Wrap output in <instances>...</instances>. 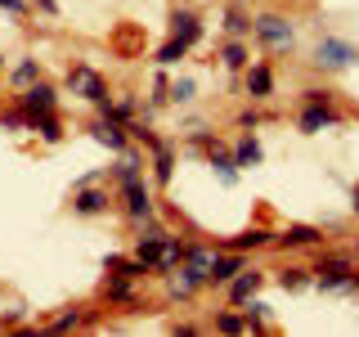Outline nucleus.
<instances>
[{"instance_id": "c756f323", "label": "nucleus", "mask_w": 359, "mask_h": 337, "mask_svg": "<svg viewBox=\"0 0 359 337\" xmlns=\"http://www.w3.org/2000/svg\"><path fill=\"white\" fill-rule=\"evenodd\" d=\"M76 324H81V315L72 310V315H59V319H54L50 329H54V333H67V329H76Z\"/></svg>"}, {"instance_id": "39448f33", "label": "nucleus", "mask_w": 359, "mask_h": 337, "mask_svg": "<svg viewBox=\"0 0 359 337\" xmlns=\"http://www.w3.org/2000/svg\"><path fill=\"white\" fill-rule=\"evenodd\" d=\"M319 288H359V275L346 256H328L319 265Z\"/></svg>"}, {"instance_id": "bb28decb", "label": "nucleus", "mask_w": 359, "mask_h": 337, "mask_svg": "<svg viewBox=\"0 0 359 337\" xmlns=\"http://www.w3.org/2000/svg\"><path fill=\"white\" fill-rule=\"evenodd\" d=\"M224 27H229V37H247V32H252V18H243L238 9H229V14H224Z\"/></svg>"}, {"instance_id": "473e14b6", "label": "nucleus", "mask_w": 359, "mask_h": 337, "mask_svg": "<svg viewBox=\"0 0 359 337\" xmlns=\"http://www.w3.org/2000/svg\"><path fill=\"white\" fill-rule=\"evenodd\" d=\"M355 211H359V185H355Z\"/></svg>"}, {"instance_id": "a211bd4d", "label": "nucleus", "mask_w": 359, "mask_h": 337, "mask_svg": "<svg viewBox=\"0 0 359 337\" xmlns=\"http://www.w3.org/2000/svg\"><path fill=\"white\" fill-rule=\"evenodd\" d=\"M189 50H194V45H184L180 37H171V41L162 45V50H157V63H162V67H171V63H180V59H184Z\"/></svg>"}, {"instance_id": "1a4fd4ad", "label": "nucleus", "mask_w": 359, "mask_h": 337, "mask_svg": "<svg viewBox=\"0 0 359 337\" xmlns=\"http://www.w3.org/2000/svg\"><path fill=\"white\" fill-rule=\"evenodd\" d=\"M171 37H180L184 45H194L202 37V22H198L194 9H175V14H171Z\"/></svg>"}, {"instance_id": "2eb2a0df", "label": "nucleus", "mask_w": 359, "mask_h": 337, "mask_svg": "<svg viewBox=\"0 0 359 337\" xmlns=\"http://www.w3.org/2000/svg\"><path fill=\"white\" fill-rule=\"evenodd\" d=\"M278 243H292V247H310V243H319V230H314V225H287V230L278 234Z\"/></svg>"}, {"instance_id": "f257e3e1", "label": "nucleus", "mask_w": 359, "mask_h": 337, "mask_svg": "<svg viewBox=\"0 0 359 337\" xmlns=\"http://www.w3.org/2000/svg\"><path fill=\"white\" fill-rule=\"evenodd\" d=\"M117 180H121V189H126V211H130V220H153V198H149V189H144V180H140V157H135V153L121 157Z\"/></svg>"}, {"instance_id": "9b49d317", "label": "nucleus", "mask_w": 359, "mask_h": 337, "mask_svg": "<svg viewBox=\"0 0 359 337\" xmlns=\"http://www.w3.org/2000/svg\"><path fill=\"white\" fill-rule=\"evenodd\" d=\"M95 140H99V144H108L112 153H126V131H121V121H117V117L95 121Z\"/></svg>"}, {"instance_id": "393cba45", "label": "nucleus", "mask_w": 359, "mask_h": 337, "mask_svg": "<svg viewBox=\"0 0 359 337\" xmlns=\"http://www.w3.org/2000/svg\"><path fill=\"white\" fill-rule=\"evenodd\" d=\"M194 77H180V81L171 86V90H166V99H175V104H189V99H194Z\"/></svg>"}, {"instance_id": "f8f14e48", "label": "nucleus", "mask_w": 359, "mask_h": 337, "mask_svg": "<svg viewBox=\"0 0 359 337\" xmlns=\"http://www.w3.org/2000/svg\"><path fill=\"white\" fill-rule=\"evenodd\" d=\"M269 90H274L269 67H265V63H247V95H252V99H265Z\"/></svg>"}, {"instance_id": "7c9ffc66", "label": "nucleus", "mask_w": 359, "mask_h": 337, "mask_svg": "<svg viewBox=\"0 0 359 337\" xmlns=\"http://www.w3.org/2000/svg\"><path fill=\"white\" fill-rule=\"evenodd\" d=\"M306 104H328V90H306Z\"/></svg>"}, {"instance_id": "6ab92c4d", "label": "nucleus", "mask_w": 359, "mask_h": 337, "mask_svg": "<svg viewBox=\"0 0 359 337\" xmlns=\"http://www.w3.org/2000/svg\"><path fill=\"white\" fill-rule=\"evenodd\" d=\"M32 131H41V140H45V144H59V140H63V126H59V117H54V112L36 117V126H32Z\"/></svg>"}, {"instance_id": "aec40b11", "label": "nucleus", "mask_w": 359, "mask_h": 337, "mask_svg": "<svg viewBox=\"0 0 359 337\" xmlns=\"http://www.w3.org/2000/svg\"><path fill=\"white\" fill-rule=\"evenodd\" d=\"M130 284H135V275H126V270H121V275H112L108 284H104V292H108L112 301H126V297H130Z\"/></svg>"}, {"instance_id": "4be33fe9", "label": "nucleus", "mask_w": 359, "mask_h": 337, "mask_svg": "<svg viewBox=\"0 0 359 337\" xmlns=\"http://www.w3.org/2000/svg\"><path fill=\"white\" fill-rule=\"evenodd\" d=\"M41 81V72H36V59H22L18 67H14V86L18 90H27V86H36Z\"/></svg>"}, {"instance_id": "423d86ee", "label": "nucleus", "mask_w": 359, "mask_h": 337, "mask_svg": "<svg viewBox=\"0 0 359 337\" xmlns=\"http://www.w3.org/2000/svg\"><path fill=\"white\" fill-rule=\"evenodd\" d=\"M18 99H22V112H27L32 121H36V117H45V112H54V104H59V95H54V90L45 86V81L27 86V90H22Z\"/></svg>"}, {"instance_id": "f03ea898", "label": "nucleus", "mask_w": 359, "mask_h": 337, "mask_svg": "<svg viewBox=\"0 0 359 337\" xmlns=\"http://www.w3.org/2000/svg\"><path fill=\"white\" fill-rule=\"evenodd\" d=\"M252 32L265 41V50H274V54H283V50H292V22L283 18V14H256L252 18Z\"/></svg>"}, {"instance_id": "7ed1b4c3", "label": "nucleus", "mask_w": 359, "mask_h": 337, "mask_svg": "<svg viewBox=\"0 0 359 337\" xmlns=\"http://www.w3.org/2000/svg\"><path fill=\"white\" fill-rule=\"evenodd\" d=\"M314 63H319V67H351V63H359V50H355L351 41L323 37L319 50H314Z\"/></svg>"}, {"instance_id": "ddd939ff", "label": "nucleus", "mask_w": 359, "mask_h": 337, "mask_svg": "<svg viewBox=\"0 0 359 337\" xmlns=\"http://www.w3.org/2000/svg\"><path fill=\"white\" fill-rule=\"evenodd\" d=\"M72 207L76 211H81V216H99V211H104L108 207V194H99V189H76V194H72Z\"/></svg>"}, {"instance_id": "5701e85b", "label": "nucleus", "mask_w": 359, "mask_h": 337, "mask_svg": "<svg viewBox=\"0 0 359 337\" xmlns=\"http://www.w3.org/2000/svg\"><path fill=\"white\" fill-rule=\"evenodd\" d=\"M261 243H274V234H269V230H247L243 239H233L229 247H233V252H247V247H261Z\"/></svg>"}, {"instance_id": "dca6fc26", "label": "nucleus", "mask_w": 359, "mask_h": 337, "mask_svg": "<svg viewBox=\"0 0 359 337\" xmlns=\"http://www.w3.org/2000/svg\"><path fill=\"white\" fill-rule=\"evenodd\" d=\"M184 252H189V247L166 234V239H162V256H157V270H175L180 261H184Z\"/></svg>"}, {"instance_id": "f3484780", "label": "nucleus", "mask_w": 359, "mask_h": 337, "mask_svg": "<svg viewBox=\"0 0 359 337\" xmlns=\"http://www.w3.org/2000/svg\"><path fill=\"white\" fill-rule=\"evenodd\" d=\"M233 162H238V166H261V144H256L252 135H243L238 149H233Z\"/></svg>"}, {"instance_id": "c85d7f7f", "label": "nucleus", "mask_w": 359, "mask_h": 337, "mask_svg": "<svg viewBox=\"0 0 359 337\" xmlns=\"http://www.w3.org/2000/svg\"><path fill=\"white\" fill-rule=\"evenodd\" d=\"M278 284H283V288H301V284H306V270H283Z\"/></svg>"}, {"instance_id": "412c9836", "label": "nucleus", "mask_w": 359, "mask_h": 337, "mask_svg": "<svg viewBox=\"0 0 359 337\" xmlns=\"http://www.w3.org/2000/svg\"><path fill=\"white\" fill-rule=\"evenodd\" d=\"M220 63H224V67H247V63H252V59H247V45H243V41H229V45L220 50Z\"/></svg>"}, {"instance_id": "72a5a7b5", "label": "nucleus", "mask_w": 359, "mask_h": 337, "mask_svg": "<svg viewBox=\"0 0 359 337\" xmlns=\"http://www.w3.org/2000/svg\"><path fill=\"white\" fill-rule=\"evenodd\" d=\"M0 67H5V59H0Z\"/></svg>"}, {"instance_id": "6e6552de", "label": "nucleus", "mask_w": 359, "mask_h": 337, "mask_svg": "<svg viewBox=\"0 0 359 337\" xmlns=\"http://www.w3.org/2000/svg\"><path fill=\"white\" fill-rule=\"evenodd\" d=\"M238 270H247L243 252H233V247H229V252H216V265H211V279H207V284H229Z\"/></svg>"}, {"instance_id": "9d476101", "label": "nucleus", "mask_w": 359, "mask_h": 337, "mask_svg": "<svg viewBox=\"0 0 359 337\" xmlns=\"http://www.w3.org/2000/svg\"><path fill=\"white\" fill-rule=\"evenodd\" d=\"M323 126H337V112L328 104H306V112H301V131H306V135H319Z\"/></svg>"}, {"instance_id": "20e7f679", "label": "nucleus", "mask_w": 359, "mask_h": 337, "mask_svg": "<svg viewBox=\"0 0 359 337\" xmlns=\"http://www.w3.org/2000/svg\"><path fill=\"white\" fill-rule=\"evenodd\" d=\"M67 86H72V95L90 99V104H104L108 99V86H104V77H99L95 67H72V72H67Z\"/></svg>"}, {"instance_id": "4468645a", "label": "nucleus", "mask_w": 359, "mask_h": 337, "mask_svg": "<svg viewBox=\"0 0 359 337\" xmlns=\"http://www.w3.org/2000/svg\"><path fill=\"white\" fill-rule=\"evenodd\" d=\"M202 284H207V279H202V275H198V270H189V265H184V270H180V275L171 279V292H175V297H180V301H184V297H194V292H198Z\"/></svg>"}, {"instance_id": "cd10ccee", "label": "nucleus", "mask_w": 359, "mask_h": 337, "mask_svg": "<svg viewBox=\"0 0 359 337\" xmlns=\"http://www.w3.org/2000/svg\"><path fill=\"white\" fill-rule=\"evenodd\" d=\"M153 171H157V180H162V185L171 180V149H166V144H157V166H153Z\"/></svg>"}, {"instance_id": "0eeeda50", "label": "nucleus", "mask_w": 359, "mask_h": 337, "mask_svg": "<svg viewBox=\"0 0 359 337\" xmlns=\"http://www.w3.org/2000/svg\"><path fill=\"white\" fill-rule=\"evenodd\" d=\"M261 284H265L261 270H238V275L229 279V301H233V306H247V301L256 297V288H261Z\"/></svg>"}, {"instance_id": "a878e982", "label": "nucleus", "mask_w": 359, "mask_h": 337, "mask_svg": "<svg viewBox=\"0 0 359 337\" xmlns=\"http://www.w3.org/2000/svg\"><path fill=\"white\" fill-rule=\"evenodd\" d=\"M216 329L220 333H247V315H229V310H224V315H216Z\"/></svg>"}, {"instance_id": "2f4dec72", "label": "nucleus", "mask_w": 359, "mask_h": 337, "mask_svg": "<svg viewBox=\"0 0 359 337\" xmlns=\"http://www.w3.org/2000/svg\"><path fill=\"white\" fill-rule=\"evenodd\" d=\"M0 9H9V14H22V0H0Z\"/></svg>"}, {"instance_id": "b1692460", "label": "nucleus", "mask_w": 359, "mask_h": 337, "mask_svg": "<svg viewBox=\"0 0 359 337\" xmlns=\"http://www.w3.org/2000/svg\"><path fill=\"white\" fill-rule=\"evenodd\" d=\"M265 319H269V306L265 301H252L247 306V333H265Z\"/></svg>"}]
</instances>
